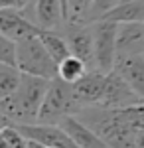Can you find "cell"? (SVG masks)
Listing matches in <instances>:
<instances>
[{"label":"cell","mask_w":144,"mask_h":148,"mask_svg":"<svg viewBox=\"0 0 144 148\" xmlns=\"http://www.w3.org/2000/svg\"><path fill=\"white\" fill-rule=\"evenodd\" d=\"M91 36H93V69L107 75L112 71V65H115L117 24L97 20L91 24Z\"/></svg>","instance_id":"5b68a950"},{"label":"cell","mask_w":144,"mask_h":148,"mask_svg":"<svg viewBox=\"0 0 144 148\" xmlns=\"http://www.w3.org/2000/svg\"><path fill=\"white\" fill-rule=\"evenodd\" d=\"M6 126H12V123L6 119V116H2V114H0V130H4Z\"/></svg>","instance_id":"cb8c5ba5"},{"label":"cell","mask_w":144,"mask_h":148,"mask_svg":"<svg viewBox=\"0 0 144 148\" xmlns=\"http://www.w3.org/2000/svg\"><path fill=\"white\" fill-rule=\"evenodd\" d=\"M63 34V42L67 44L69 56L77 57L79 61L85 63V67L93 69V36H91V24H73L65 22L59 28Z\"/></svg>","instance_id":"8992f818"},{"label":"cell","mask_w":144,"mask_h":148,"mask_svg":"<svg viewBox=\"0 0 144 148\" xmlns=\"http://www.w3.org/2000/svg\"><path fill=\"white\" fill-rule=\"evenodd\" d=\"M14 67L22 75H30V77H38V79L45 81L57 79V65L47 56V51L40 44L38 36H30V38L16 42Z\"/></svg>","instance_id":"3957f363"},{"label":"cell","mask_w":144,"mask_h":148,"mask_svg":"<svg viewBox=\"0 0 144 148\" xmlns=\"http://www.w3.org/2000/svg\"><path fill=\"white\" fill-rule=\"evenodd\" d=\"M112 71L121 75L132 93L144 103V56H130L115 59Z\"/></svg>","instance_id":"4fadbf2b"},{"label":"cell","mask_w":144,"mask_h":148,"mask_svg":"<svg viewBox=\"0 0 144 148\" xmlns=\"http://www.w3.org/2000/svg\"><path fill=\"white\" fill-rule=\"evenodd\" d=\"M87 71L89 69L85 67L83 61H79L77 57L69 56V57H65L61 63H57V79L67 83V85H73V83H77Z\"/></svg>","instance_id":"e0dca14e"},{"label":"cell","mask_w":144,"mask_h":148,"mask_svg":"<svg viewBox=\"0 0 144 148\" xmlns=\"http://www.w3.org/2000/svg\"><path fill=\"white\" fill-rule=\"evenodd\" d=\"M75 116L87 128H91L107 148H134L138 128L122 121L117 111H109L103 107H87L81 109Z\"/></svg>","instance_id":"7a4b0ae2"},{"label":"cell","mask_w":144,"mask_h":148,"mask_svg":"<svg viewBox=\"0 0 144 148\" xmlns=\"http://www.w3.org/2000/svg\"><path fill=\"white\" fill-rule=\"evenodd\" d=\"M26 18L45 32H59L63 26V8L61 0H34L30 6L22 8Z\"/></svg>","instance_id":"ba28073f"},{"label":"cell","mask_w":144,"mask_h":148,"mask_svg":"<svg viewBox=\"0 0 144 148\" xmlns=\"http://www.w3.org/2000/svg\"><path fill=\"white\" fill-rule=\"evenodd\" d=\"M144 56V24H117L115 59Z\"/></svg>","instance_id":"9c48e42d"},{"label":"cell","mask_w":144,"mask_h":148,"mask_svg":"<svg viewBox=\"0 0 144 148\" xmlns=\"http://www.w3.org/2000/svg\"><path fill=\"white\" fill-rule=\"evenodd\" d=\"M47 85H49V81L45 79L20 75V83L16 87V91L0 101V114L8 119L12 126L36 125Z\"/></svg>","instance_id":"6da1fadb"},{"label":"cell","mask_w":144,"mask_h":148,"mask_svg":"<svg viewBox=\"0 0 144 148\" xmlns=\"http://www.w3.org/2000/svg\"><path fill=\"white\" fill-rule=\"evenodd\" d=\"M57 126L71 138V142L77 148H107L101 142V138L97 136L91 128H87L77 116H67V119H63Z\"/></svg>","instance_id":"5bb4252c"},{"label":"cell","mask_w":144,"mask_h":148,"mask_svg":"<svg viewBox=\"0 0 144 148\" xmlns=\"http://www.w3.org/2000/svg\"><path fill=\"white\" fill-rule=\"evenodd\" d=\"M101 20L115 22V24H128V22L144 24V0L119 4V6H115L109 14H105Z\"/></svg>","instance_id":"9a60e30c"},{"label":"cell","mask_w":144,"mask_h":148,"mask_svg":"<svg viewBox=\"0 0 144 148\" xmlns=\"http://www.w3.org/2000/svg\"><path fill=\"white\" fill-rule=\"evenodd\" d=\"M14 51H16V44L0 34V63L14 65Z\"/></svg>","instance_id":"44dd1931"},{"label":"cell","mask_w":144,"mask_h":148,"mask_svg":"<svg viewBox=\"0 0 144 148\" xmlns=\"http://www.w3.org/2000/svg\"><path fill=\"white\" fill-rule=\"evenodd\" d=\"M103 89H105V73H99L95 69L87 71L77 83L71 85L73 97L81 109L99 107L103 99Z\"/></svg>","instance_id":"30bf717a"},{"label":"cell","mask_w":144,"mask_h":148,"mask_svg":"<svg viewBox=\"0 0 144 148\" xmlns=\"http://www.w3.org/2000/svg\"><path fill=\"white\" fill-rule=\"evenodd\" d=\"M0 8H18V6L12 0H0Z\"/></svg>","instance_id":"7402d4cb"},{"label":"cell","mask_w":144,"mask_h":148,"mask_svg":"<svg viewBox=\"0 0 144 148\" xmlns=\"http://www.w3.org/2000/svg\"><path fill=\"white\" fill-rule=\"evenodd\" d=\"M126 2H138V0H121V4H126Z\"/></svg>","instance_id":"d4e9b609"},{"label":"cell","mask_w":144,"mask_h":148,"mask_svg":"<svg viewBox=\"0 0 144 148\" xmlns=\"http://www.w3.org/2000/svg\"><path fill=\"white\" fill-rule=\"evenodd\" d=\"M20 71L14 67V65H6V63H0V101L6 99L8 95L16 91L18 83H20Z\"/></svg>","instance_id":"ac0fdd59"},{"label":"cell","mask_w":144,"mask_h":148,"mask_svg":"<svg viewBox=\"0 0 144 148\" xmlns=\"http://www.w3.org/2000/svg\"><path fill=\"white\" fill-rule=\"evenodd\" d=\"M40 32L38 26H34L20 8H0V34L12 40L14 44L24 38L36 36Z\"/></svg>","instance_id":"8fae6325"},{"label":"cell","mask_w":144,"mask_h":148,"mask_svg":"<svg viewBox=\"0 0 144 148\" xmlns=\"http://www.w3.org/2000/svg\"><path fill=\"white\" fill-rule=\"evenodd\" d=\"M142 101L134 95L132 89L124 83V79L117 71H111L105 75V89H103V99H101L99 107L109 109V111H122Z\"/></svg>","instance_id":"52a82bcc"},{"label":"cell","mask_w":144,"mask_h":148,"mask_svg":"<svg viewBox=\"0 0 144 148\" xmlns=\"http://www.w3.org/2000/svg\"><path fill=\"white\" fill-rule=\"evenodd\" d=\"M117 114L121 116L122 121H126L128 125H132L134 128L144 126V103H138V105H134V107L117 111Z\"/></svg>","instance_id":"ffe728a7"},{"label":"cell","mask_w":144,"mask_h":148,"mask_svg":"<svg viewBox=\"0 0 144 148\" xmlns=\"http://www.w3.org/2000/svg\"><path fill=\"white\" fill-rule=\"evenodd\" d=\"M12 2H16V6H18L20 10H22V8H26V6H30L34 0H12Z\"/></svg>","instance_id":"603a6c76"},{"label":"cell","mask_w":144,"mask_h":148,"mask_svg":"<svg viewBox=\"0 0 144 148\" xmlns=\"http://www.w3.org/2000/svg\"><path fill=\"white\" fill-rule=\"evenodd\" d=\"M38 40L40 44L44 46V49L47 51V56L53 59V63H61L65 57H69V49H67V44L63 42V38L59 36V32H45V30H40L38 32Z\"/></svg>","instance_id":"2e32d148"},{"label":"cell","mask_w":144,"mask_h":148,"mask_svg":"<svg viewBox=\"0 0 144 148\" xmlns=\"http://www.w3.org/2000/svg\"><path fill=\"white\" fill-rule=\"evenodd\" d=\"M119 4H121V0H93V4L87 10V16H85L83 24H93V22H97V20H101L105 14H109Z\"/></svg>","instance_id":"d6986e66"},{"label":"cell","mask_w":144,"mask_h":148,"mask_svg":"<svg viewBox=\"0 0 144 148\" xmlns=\"http://www.w3.org/2000/svg\"><path fill=\"white\" fill-rule=\"evenodd\" d=\"M79 111H81V107L77 105L75 97H73L71 85H67L59 79H53L47 85V91L44 95L36 125L57 126L63 119L75 116Z\"/></svg>","instance_id":"277c9868"},{"label":"cell","mask_w":144,"mask_h":148,"mask_svg":"<svg viewBox=\"0 0 144 148\" xmlns=\"http://www.w3.org/2000/svg\"><path fill=\"white\" fill-rule=\"evenodd\" d=\"M18 132L24 138H30L34 142H40L45 148H77L71 138L59 126H45V125H18Z\"/></svg>","instance_id":"7c38bea8"}]
</instances>
